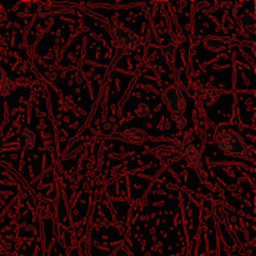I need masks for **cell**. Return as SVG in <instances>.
Returning <instances> with one entry per match:
<instances>
[{
	"label": "cell",
	"instance_id": "obj_7",
	"mask_svg": "<svg viewBox=\"0 0 256 256\" xmlns=\"http://www.w3.org/2000/svg\"><path fill=\"white\" fill-rule=\"evenodd\" d=\"M12 90H14V82H12V80L6 79L2 85H0V92H2V95L10 94Z\"/></svg>",
	"mask_w": 256,
	"mask_h": 256
},
{
	"label": "cell",
	"instance_id": "obj_6",
	"mask_svg": "<svg viewBox=\"0 0 256 256\" xmlns=\"http://www.w3.org/2000/svg\"><path fill=\"white\" fill-rule=\"evenodd\" d=\"M24 139H25V144H26L28 148H32L34 145V140H35V134L30 128H26L24 132Z\"/></svg>",
	"mask_w": 256,
	"mask_h": 256
},
{
	"label": "cell",
	"instance_id": "obj_8",
	"mask_svg": "<svg viewBox=\"0 0 256 256\" xmlns=\"http://www.w3.org/2000/svg\"><path fill=\"white\" fill-rule=\"evenodd\" d=\"M112 256H132V255L130 254L129 250H128L126 248H120V249H118Z\"/></svg>",
	"mask_w": 256,
	"mask_h": 256
},
{
	"label": "cell",
	"instance_id": "obj_5",
	"mask_svg": "<svg viewBox=\"0 0 256 256\" xmlns=\"http://www.w3.org/2000/svg\"><path fill=\"white\" fill-rule=\"evenodd\" d=\"M230 39H220V38H210V39L205 40V45L208 48H210L212 50L216 52V50L222 49V48L228 46V45H232V42H229Z\"/></svg>",
	"mask_w": 256,
	"mask_h": 256
},
{
	"label": "cell",
	"instance_id": "obj_9",
	"mask_svg": "<svg viewBox=\"0 0 256 256\" xmlns=\"http://www.w3.org/2000/svg\"><path fill=\"white\" fill-rule=\"evenodd\" d=\"M5 80H6V78H5V74H4V70L2 69V68H0V85L2 84V82H5Z\"/></svg>",
	"mask_w": 256,
	"mask_h": 256
},
{
	"label": "cell",
	"instance_id": "obj_3",
	"mask_svg": "<svg viewBox=\"0 0 256 256\" xmlns=\"http://www.w3.org/2000/svg\"><path fill=\"white\" fill-rule=\"evenodd\" d=\"M114 136L122 138V140L125 142H142L145 139L148 138L146 134H144L142 132L138 129H132L128 130L126 132H122V134H115Z\"/></svg>",
	"mask_w": 256,
	"mask_h": 256
},
{
	"label": "cell",
	"instance_id": "obj_2",
	"mask_svg": "<svg viewBox=\"0 0 256 256\" xmlns=\"http://www.w3.org/2000/svg\"><path fill=\"white\" fill-rule=\"evenodd\" d=\"M165 102H168V105L170 106V109L172 110L176 114H182L184 112L185 102L184 98H182V92H179L178 88H172V89L168 90L164 94Z\"/></svg>",
	"mask_w": 256,
	"mask_h": 256
},
{
	"label": "cell",
	"instance_id": "obj_4",
	"mask_svg": "<svg viewBox=\"0 0 256 256\" xmlns=\"http://www.w3.org/2000/svg\"><path fill=\"white\" fill-rule=\"evenodd\" d=\"M218 96H219V92H218L216 90H206V86H202L199 94V102H202V105H210L218 99Z\"/></svg>",
	"mask_w": 256,
	"mask_h": 256
},
{
	"label": "cell",
	"instance_id": "obj_1",
	"mask_svg": "<svg viewBox=\"0 0 256 256\" xmlns=\"http://www.w3.org/2000/svg\"><path fill=\"white\" fill-rule=\"evenodd\" d=\"M220 148L226 155H242L245 152V145L242 138L232 132H222L218 136Z\"/></svg>",
	"mask_w": 256,
	"mask_h": 256
}]
</instances>
